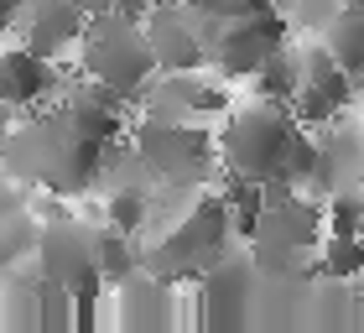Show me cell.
<instances>
[{"label": "cell", "mask_w": 364, "mask_h": 333, "mask_svg": "<svg viewBox=\"0 0 364 333\" xmlns=\"http://www.w3.org/2000/svg\"><path fill=\"white\" fill-rule=\"evenodd\" d=\"M78 6H84L89 16H99V11H120V6H125V0H78Z\"/></svg>", "instance_id": "obj_22"}, {"label": "cell", "mask_w": 364, "mask_h": 333, "mask_svg": "<svg viewBox=\"0 0 364 333\" xmlns=\"http://www.w3.org/2000/svg\"><path fill=\"white\" fill-rule=\"evenodd\" d=\"M318 271L328 276V281H354V276H364V235H333L328 229V240H323V250H318Z\"/></svg>", "instance_id": "obj_16"}, {"label": "cell", "mask_w": 364, "mask_h": 333, "mask_svg": "<svg viewBox=\"0 0 364 333\" xmlns=\"http://www.w3.org/2000/svg\"><path fill=\"white\" fill-rule=\"evenodd\" d=\"M328 240V204L307 198L302 188H266V208L255 213L250 245L255 265L266 276H291V271H307L318 260V250Z\"/></svg>", "instance_id": "obj_4"}, {"label": "cell", "mask_w": 364, "mask_h": 333, "mask_svg": "<svg viewBox=\"0 0 364 333\" xmlns=\"http://www.w3.org/2000/svg\"><path fill=\"white\" fill-rule=\"evenodd\" d=\"M68 83H63L58 58L31 53L26 42L0 47V105L6 110H42L47 99H58Z\"/></svg>", "instance_id": "obj_11"}, {"label": "cell", "mask_w": 364, "mask_h": 333, "mask_svg": "<svg viewBox=\"0 0 364 333\" xmlns=\"http://www.w3.org/2000/svg\"><path fill=\"white\" fill-rule=\"evenodd\" d=\"M37 271L47 281H58L68 297L78 302H99L109 297V281L99 271V250H94V224L73 219V213H53L42 229H37Z\"/></svg>", "instance_id": "obj_7"}, {"label": "cell", "mask_w": 364, "mask_h": 333, "mask_svg": "<svg viewBox=\"0 0 364 333\" xmlns=\"http://www.w3.org/2000/svg\"><path fill=\"white\" fill-rule=\"evenodd\" d=\"M26 6L31 0H0V31H16V21H21Z\"/></svg>", "instance_id": "obj_21"}, {"label": "cell", "mask_w": 364, "mask_h": 333, "mask_svg": "<svg viewBox=\"0 0 364 333\" xmlns=\"http://www.w3.org/2000/svg\"><path fill=\"white\" fill-rule=\"evenodd\" d=\"M359 166H364V162H359ZM359 177H364V172H359Z\"/></svg>", "instance_id": "obj_23"}, {"label": "cell", "mask_w": 364, "mask_h": 333, "mask_svg": "<svg viewBox=\"0 0 364 333\" xmlns=\"http://www.w3.org/2000/svg\"><path fill=\"white\" fill-rule=\"evenodd\" d=\"M255 255L245 250H224L203 276H193V323L208 333H240L250 323V287H255Z\"/></svg>", "instance_id": "obj_8"}, {"label": "cell", "mask_w": 364, "mask_h": 333, "mask_svg": "<svg viewBox=\"0 0 364 333\" xmlns=\"http://www.w3.org/2000/svg\"><path fill=\"white\" fill-rule=\"evenodd\" d=\"M114 302H120V323L125 328H167L172 318V281H161L151 271H130L120 287H109Z\"/></svg>", "instance_id": "obj_14"}, {"label": "cell", "mask_w": 364, "mask_h": 333, "mask_svg": "<svg viewBox=\"0 0 364 333\" xmlns=\"http://www.w3.org/2000/svg\"><path fill=\"white\" fill-rule=\"evenodd\" d=\"M105 157L109 146L84 136L68 110H42V115H26L21 125L6 130V146H0V166L26 182V188H42L53 198H78L89 193L99 172H105Z\"/></svg>", "instance_id": "obj_1"}, {"label": "cell", "mask_w": 364, "mask_h": 333, "mask_svg": "<svg viewBox=\"0 0 364 333\" xmlns=\"http://www.w3.org/2000/svg\"><path fill=\"white\" fill-rule=\"evenodd\" d=\"M287 42H291L287 11H276V16H245V21H224L219 37H213V47H208V73L224 78V83L255 78V73L271 63V53H281Z\"/></svg>", "instance_id": "obj_9"}, {"label": "cell", "mask_w": 364, "mask_h": 333, "mask_svg": "<svg viewBox=\"0 0 364 333\" xmlns=\"http://www.w3.org/2000/svg\"><path fill=\"white\" fill-rule=\"evenodd\" d=\"M130 152L136 162L167 188H203L219 166V136H208L203 120H177V115H141L130 125Z\"/></svg>", "instance_id": "obj_6"}, {"label": "cell", "mask_w": 364, "mask_h": 333, "mask_svg": "<svg viewBox=\"0 0 364 333\" xmlns=\"http://www.w3.org/2000/svg\"><path fill=\"white\" fill-rule=\"evenodd\" d=\"M146 219H151V198H146V193L120 188V193H109V198H105V224L125 229V235H136Z\"/></svg>", "instance_id": "obj_18"}, {"label": "cell", "mask_w": 364, "mask_h": 333, "mask_svg": "<svg viewBox=\"0 0 364 333\" xmlns=\"http://www.w3.org/2000/svg\"><path fill=\"white\" fill-rule=\"evenodd\" d=\"M255 94H271V99H296V83H302V68H296V42H287L281 53H271V63L260 68L255 78Z\"/></svg>", "instance_id": "obj_17"}, {"label": "cell", "mask_w": 364, "mask_h": 333, "mask_svg": "<svg viewBox=\"0 0 364 333\" xmlns=\"http://www.w3.org/2000/svg\"><path fill=\"white\" fill-rule=\"evenodd\" d=\"M84 31H89V11L78 0H31L21 11V21H16V42H26L31 53L63 63L68 53H78Z\"/></svg>", "instance_id": "obj_12"}, {"label": "cell", "mask_w": 364, "mask_h": 333, "mask_svg": "<svg viewBox=\"0 0 364 333\" xmlns=\"http://www.w3.org/2000/svg\"><path fill=\"white\" fill-rule=\"evenodd\" d=\"M296 68H302V83H296L291 110H296V120H302V125H328L354 99V89H359V78L328 53L323 37L296 42Z\"/></svg>", "instance_id": "obj_10"}, {"label": "cell", "mask_w": 364, "mask_h": 333, "mask_svg": "<svg viewBox=\"0 0 364 333\" xmlns=\"http://www.w3.org/2000/svg\"><path fill=\"white\" fill-rule=\"evenodd\" d=\"M328 229L333 235H364V193H333L328 198Z\"/></svg>", "instance_id": "obj_20"}, {"label": "cell", "mask_w": 364, "mask_h": 333, "mask_svg": "<svg viewBox=\"0 0 364 333\" xmlns=\"http://www.w3.org/2000/svg\"><path fill=\"white\" fill-rule=\"evenodd\" d=\"M78 68H84V78L125 94L130 105H141L146 89L161 78L151 37H146V21L136 11H99V16H89V31H84V42H78Z\"/></svg>", "instance_id": "obj_5"}, {"label": "cell", "mask_w": 364, "mask_h": 333, "mask_svg": "<svg viewBox=\"0 0 364 333\" xmlns=\"http://www.w3.org/2000/svg\"><path fill=\"white\" fill-rule=\"evenodd\" d=\"M302 136L307 125L296 120L287 99L255 94L245 105H235L219 125V172L255 177L266 188H291V157Z\"/></svg>", "instance_id": "obj_2"}, {"label": "cell", "mask_w": 364, "mask_h": 333, "mask_svg": "<svg viewBox=\"0 0 364 333\" xmlns=\"http://www.w3.org/2000/svg\"><path fill=\"white\" fill-rule=\"evenodd\" d=\"M58 105L68 110V120L84 130V136L105 141V146H114L125 136V105H130V99L105 89V83H94V78L89 83H68V89L58 94Z\"/></svg>", "instance_id": "obj_13"}, {"label": "cell", "mask_w": 364, "mask_h": 333, "mask_svg": "<svg viewBox=\"0 0 364 333\" xmlns=\"http://www.w3.org/2000/svg\"><path fill=\"white\" fill-rule=\"evenodd\" d=\"M323 42H328V53H333L354 78H364V6L343 0V11L333 16V21H328Z\"/></svg>", "instance_id": "obj_15"}, {"label": "cell", "mask_w": 364, "mask_h": 333, "mask_svg": "<svg viewBox=\"0 0 364 333\" xmlns=\"http://www.w3.org/2000/svg\"><path fill=\"white\" fill-rule=\"evenodd\" d=\"M338 11H343V0H291L287 21H291V31H302V37H323Z\"/></svg>", "instance_id": "obj_19"}, {"label": "cell", "mask_w": 364, "mask_h": 333, "mask_svg": "<svg viewBox=\"0 0 364 333\" xmlns=\"http://www.w3.org/2000/svg\"><path fill=\"white\" fill-rule=\"evenodd\" d=\"M235 235H240L235 229V208L224 204V193L219 188L213 193L198 188L188 198V208H182L151 245H141V271L172 281V287H188L193 276H203L208 265L224 255Z\"/></svg>", "instance_id": "obj_3"}]
</instances>
